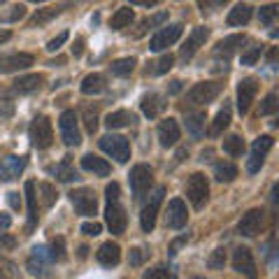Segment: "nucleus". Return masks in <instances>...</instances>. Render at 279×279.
Here are the masks:
<instances>
[{
    "label": "nucleus",
    "instance_id": "obj_1",
    "mask_svg": "<svg viewBox=\"0 0 279 279\" xmlns=\"http://www.w3.org/2000/svg\"><path fill=\"white\" fill-rule=\"evenodd\" d=\"M105 198H107V207H105V221H107V228L114 235H123L128 226V216L126 209L121 205V186L116 181L105 186Z\"/></svg>",
    "mask_w": 279,
    "mask_h": 279
},
{
    "label": "nucleus",
    "instance_id": "obj_2",
    "mask_svg": "<svg viewBox=\"0 0 279 279\" xmlns=\"http://www.w3.org/2000/svg\"><path fill=\"white\" fill-rule=\"evenodd\" d=\"M28 137H30V144L35 149H49L54 142V128H51V121L47 116H35L30 128H28Z\"/></svg>",
    "mask_w": 279,
    "mask_h": 279
},
{
    "label": "nucleus",
    "instance_id": "obj_3",
    "mask_svg": "<svg viewBox=\"0 0 279 279\" xmlns=\"http://www.w3.org/2000/svg\"><path fill=\"white\" fill-rule=\"evenodd\" d=\"M186 198L191 200V205L196 209H203L205 203L209 198V184H207V177L203 172H193L186 181Z\"/></svg>",
    "mask_w": 279,
    "mask_h": 279
},
{
    "label": "nucleus",
    "instance_id": "obj_4",
    "mask_svg": "<svg viewBox=\"0 0 279 279\" xmlns=\"http://www.w3.org/2000/svg\"><path fill=\"white\" fill-rule=\"evenodd\" d=\"M221 93V82H200L186 93V105L191 107H200V105L212 103Z\"/></svg>",
    "mask_w": 279,
    "mask_h": 279
},
{
    "label": "nucleus",
    "instance_id": "obj_5",
    "mask_svg": "<svg viewBox=\"0 0 279 279\" xmlns=\"http://www.w3.org/2000/svg\"><path fill=\"white\" fill-rule=\"evenodd\" d=\"M98 147L105 153H110L112 159H116L119 163H126L131 159V144L123 135H103L98 140Z\"/></svg>",
    "mask_w": 279,
    "mask_h": 279
},
{
    "label": "nucleus",
    "instance_id": "obj_6",
    "mask_svg": "<svg viewBox=\"0 0 279 279\" xmlns=\"http://www.w3.org/2000/svg\"><path fill=\"white\" fill-rule=\"evenodd\" d=\"M274 147V140L270 135H261L254 140L252 144V156H249V161H246V172L249 175H256L258 170H261V165L265 163V156H268V151Z\"/></svg>",
    "mask_w": 279,
    "mask_h": 279
},
{
    "label": "nucleus",
    "instance_id": "obj_7",
    "mask_svg": "<svg viewBox=\"0 0 279 279\" xmlns=\"http://www.w3.org/2000/svg\"><path fill=\"white\" fill-rule=\"evenodd\" d=\"M128 181H131L133 196H135V198H142L144 193L149 191V186H151V181H153V170L149 168L147 163L133 165L131 175H128Z\"/></svg>",
    "mask_w": 279,
    "mask_h": 279
},
{
    "label": "nucleus",
    "instance_id": "obj_8",
    "mask_svg": "<svg viewBox=\"0 0 279 279\" xmlns=\"http://www.w3.org/2000/svg\"><path fill=\"white\" fill-rule=\"evenodd\" d=\"M58 126H60V137L68 147H77L82 142V131H79V121H77V114L72 110H66L58 119Z\"/></svg>",
    "mask_w": 279,
    "mask_h": 279
},
{
    "label": "nucleus",
    "instance_id": "obj_9",
    "mask_svg": "<svg viewBox=\"0 0 279 279\" xmlns=\"http://www.w3.org/2000/svg\"><path fill=\"white\" fill-rule=\"evenodd\" d=\"M70 200H72V205H75L77 214H82V216H93V214L98 212V200H96L93 189L79 186V189H75V191L70 193Z\"/></svg>",
    "mask_w": 279,
    "mask_h": 279
},
{
    "label": "nucleus",
    "instance_id": "obj_10",
    "mask_svg": "<svg viewBox=\"0 0 279 279\" xmlns=\"http://www.w3.org/2000/svg\"><path fill=\"white\" fill-rule=\"evenodd\" d=\"M163 196H165V186H159L153 196L149 198V203L144 205L142 214H140V224H142V230L144 233H151L153 226H156V216H159V209H161V203H163Z\"/></svg>",
    "mask_w": 279,
    "mask_h": 279
},
{
    "label": "nucleus",
    "instance_id": "obj_11",
    "mask_svg": "<svg viewBox=\"0 0 279 279\" xmlns=\"http://www.w3.org/2000/svg\"><path fill=\"white\" fill-rule=\"evenodd\" d=\"M181 33H184V26H181V23H170V26L161 28L159 33L153 35L151 42H149V49H151V51L168 49V47H172V44L181 38Z\"/></svg>",
    "mask_w": 279,
    "mask_h": 279
},
{
    "label": "nucleus",
    "instance_id": "obj_12",
    "mask_svg": "<svg viewBox=\"0 0 279 279\" xmlns=\"http://www.w3.org/2000/svg\"><path fill=\"white\" fill-rule=\"evenodd\" d=\"M49 265H51L49 249L44 244L33 246V254H30V258H28V263H26L28 272L33 274V277H47V274H49Z\"/></svg>",
    "mask_w": 279,
    "mask_h": 279
},
{
    "label": "nucleus",
    "instance_id": "obj_13",
    "mask_svg": "<svg viewBox=\"0 0 279 279\" xmlns=\"http://www.w3.org/2000/svg\"><path fill=\"white\" fill-rule=\"evenodd\" d=\"M256 93H258V79L256 77H244V79L237 84V112H240L242 116L249 112L254 98H256Z\"/></svg>",
    "mask_w": 279,
    "mask_h": 279
},
{
    "label": "nucleus",
    "instance_id": "obj_14",
    "mask_svg": "<svg viewBox=\"0 0 279 279\" xmlns=\"http://www.w3.org/2000/svg\"><path fill=\"white\" fill-rule=\"evenodd\" d=\"M233 268L235 272L244 274L246 279H256V261H254V254L252 249H246V246H237L235 252H233Z\"/></svg>",
    "mask_w": 279,
    "mask_h": 279
},
{
    "label": "nucleus",
    "instance_id": "obj_15",
    "mask_svg": "<svg viewBox=\"0 0 279 279\" xmlns=\"http://www.w3.org/2000/svg\"><path fill=\"white\" fill-rule=\"evenodd\" d=\"M33 56L23 54V51H14V54H3L0 56V75H10V72H19L33 66Z\"/></svg>",
    "mask_w": 279,
    "mask_h": 279
},
{
    "label": "nucleus",
    "instance_id": "obj_16",
    "mask_svg": "<svg viewBox=\"0 0 279 279\" xmlns=\"http://www.w3.org/2000/svg\"><path fill=\"white\" fill-rule=\"evenodd\" d=\"M263 209L261 207H254V209H249L246 214H242V219H240V224H237V230H240V235H244V237H256L258 233H261V228H263Z\"/></svg>",
    "mask_w": 279,
    "mask_h": 279
},
{
    "label": "nucleus",
    "instance_id": "obj_17",
    "mask_svg": "<svg viewBox=\"0 0 279 279\" xmlns=\"http://www.w3.org/2000/svg\"><path fill=\"white\" fill-rule=\"evenodd\" d=\"M186 221H189V212H186V205L181 198H172L168 203V212H165V226L168 228H184Z\"/></svg>",
    "mask_w": 279,
    "mask_h": 279
},
{
    "label": "nucleus",
    "instance_id": "obj_18",
    "mask_svg": "<svg viewBox=\"0 0 279 279\" xmlns=\"http://www.w3.org/2000/svg\"><path fill=\"white\" fill-rule=\"evenodd\" d=\"M156 135H159V142L161 147H175L177 140L181 137V131H179V123L175 119H163L156 128Z\"/></svg>",
    "mask_w": 279,
    "mask_h": 279
},
{
    "label": "nucleus",
    "instance_id": "obj_19",
    "mask_svg": "<svg viewBox=\"0 0 279 279\" xmlns=\"http://www.w3.org/2000/svg\"><path fill=\"white\" fill-rule=\"evenodd\" d=\"M26 168L23 156H5L0 159V181H14Z\"/></svg>",
    "mask_w": 279,
    "mask_h": 279
},
{
    "label": "nucleus",
    "instance_id": "obj_20",
    "mask_svg": "<svg viewBox=\"0 0 279 279\" xmlns=\"http://www.w3.org/2000/svg\"><path fill=\"white\" fill-rule=\"evenodd\" d=\"M207 38H209V28H205V26L193 28L191 35H189V40H186V44L181 47V58H184V60L191 58V56L196 54V51L200 49V47H205Z\"/></svg>",
    "mask_w": 279,
    "mask_h": 279
},
{
    "label": "nucleus",
    "instance_id": "obj_21",
    "mask_svg": "<svg viewBox=\"0 0 279 279\" xmlns=\"http://www.w3.org/2000/svg\"><path fill=\"white\" fill-rule=\"evenodd\" d=\"M244 42H246L244 35H228V38H224L221 42H216V47H214V58L228 60L230 56L237 54V49H240Z\"/></svg>",
    "mask_w": 279,
    "mask_h": 279
},
{
    "label": "nucleus",
    "instance_id": "obj_22",
    "mask_svg": "<svg viewBox=\"0 0 279 279\" xmlns=\"http://www.w3.org/2000/svg\"><path fill=\"white\" fill-rule=\"evenodd\" d=\"M96 258H98V263L105 265V268H114V265L121 263V246L112 240L105 242V244H100L98 252H96Z\"/></svg>",
    "mask_w": 279,
    "mask_h": 279
},
{
    "label": "nucleus",
    "instance_id": "obj_23",
    "mask_svg": "<svg viewBox=\"0 0 279 279\" xmlns=\"http://www.w3.org/2000/svg\"><path fill=\"white\" fill-rule=\"evenodd\" d=\"M140 107H142V112H144L147 119H156V116L168 107V103H165V98L163 96H159V93H147V96L142 98V103H140Z\"/></svg>",
    "mask_w": 279,
    "mask_h": 279
},
{
    "label": "nucleus",
    "instance_id": "obj_24",
    "mask_svg": "<svg viewBox=\"0 0 279 279\" xmlns=\"http://www.w3.org/2000/svg\"><path fill=\"white\" fill-rule=\"evenodd\" d=\"M82 168L88 170V172H93V175L98 177H107L112 172L110 163L105 159H98V156H93V153H86V156H82Z\"/></svg>",
    "mask_w": 279,
    "mask_h": 279
},
{
    "label": "nucleus",
    "instance_id": "obj_25",
    "mask_svg": "<svg viewBox=\"0 0 279 279\" xmlns=\"http://www.w3.org/2000/svg\"><path fill=\"white\" fill-rule=\"evenodd\" d=\"M252 14H254V7L249 3H240V5H235L228 12L226 21H228V26H244V23H249Z\"/></svg>",
    "mask_w": 279,
    "mask_h": 279
},
{
    "label": "nucleus",
    "instance_id": "obj_26",
    "mask_svg": "<svg viewBox=\"0 0 279 279\" xmlns=\"http://www.w3.org/2000/svg\"><path fill=\"white\" fill-rule=\"evenodd\" d=\"M26 200H28V233L38 226V196H35V181H26Z\"/></svg>",
    "mask_w": 279,
    "mask_h": 279
},
{
    "label": "nucleus",
    "instance_id": "obj_27",
    "mask_svg": "<svg viewBox=\"0 0 279 279\" xmlns=\"http://www.w3.org/2000/svg\"><path fill=\"white\" fill-rule=\"evenodd\" d=\"M60 10H63V5H49V7H42V10H38L33 14V17L28 19V26L35 28V26H44V23H49L51 19H56L60 14Z\"/></svg>",
    "mask_w": 279,
    "mask_h": 279
},
{
    "label": "nucleus",
    "instance_id": "obj_28",
    "mask_svg": "<svg viewBox=\"0 0 279 279\" xmlns=\"http://www.w3.org/2000/svg\"><path fill=\"white\" fill-rule=\"evenodd\" d=\"M186 131L191 133L193 137H203L205 133V121H207V116H205L203 110L198 112H186Z\"/></svg>",
    "mask_w": 279,
    "mask_h": 279
},
{
    "label": "nucleus",
    "instance_id": "obj_29",
    "mask_svg": "<svg viewBox=\"0 0 279 279\" xmlns=\"http://www.w3.org/2000/svg\"><path fill=\"white\" fill-rule=\"evenodd\" d=\"M42 82H44L42 75H23L12 84V91L14 93H33V91H38Z\"/></svg>",
    "mask_w": 279,
    "mask_h": 279
},
{
    "label": "nucleus",
    "instance_id": "obj_30",
    "mask_svg": "<svg viewBox=\"0 0 279 279\" xmlns=\"http://www.w3.org/2000/svg\"><path fill=\"white\" fill-rule=\"evenodd\" d=\"M82 93L84 96H96V93H103L107 88V82H105V77L100 72H93V75H86L82 82Z\"/></svg>",
    "mask_w": 279,
    "mask_h": 279
},
{
    "label": "nucleus",
    "instance_id": "obj_31",
    "mask_svg": "<svg viewBox=\"0 0 279 279\" xmlns=\"http://www.w3.org/2000/svg\"><path fill=\"white\" fill-rule=\"evenodd\" d=\"M131 123H135V114L128 110H116V112H110L107 114V119H105V126L110 128V131H114V128H123V126H131Z\"/></svg>",
    "mask_w": 279,
    "mask_h": 279
},
{
    "label": "nucleus",
    "instance_id": "obj_32",
    "mask_svg": "<svg viewBox=\"0 0 279 279\" xmlns=\"http://www.w3.org/2000/svg\"><path fill=\"white\" fill-rule=\"evenodd\" d=\"M228 126H230V105H224V110H219V114L214 116V121H212V126H209L207 135L209 137H219Z\"/></svg>",
    "mask_w": 279,
    "mask_h": 279
},
{
    "label": "nucleus",
    "instance_id": "obj_33",
    "mask_svg": "<svg viewBox=\"0 0 279 279\" xmlns=\"http://www.w3.org/2000/svg\"><path fill=\"white\" fill-rule=\"evenodd\" d=\"M49 172H51V175H56V179H58V181H66V184H68V181L79 179V175H77V170L70 165V159H68V156L60 161L58 165L49 168Z\"/></svg>",
    "mask_w": 279,
    "mask_h": 279
},
{
    "label": "nucleus",
    "instance_id": "obj_34",
    "mask_svg": "<svg viewBox=\"0 0 279 279\" xmlns=\"http://www.w3.org/2000/svg\"><path fill=\"white\" fill-rule=\"evenodd\" d=\"M214 177L221 184H230L237 177V168L233 163H228V161H219V163H214Z\"/></svg>",
    "mask_w": 279,
    "mask_h": 279
},
{
    "label": "nucleus",
    "instance_id": "obj_35",
    "mask_svg": "<svg viewBox=\"0 0 279 279\" xmlns=\"http://www.w3.org/2000/svg\"><path fill=\"white\" fill-rule=\"evenodd\" d=\"M133 19H135V14H133L131 7H121V10H116L114 17H112L110 26H112V30H121V28H128V26H131Z\"/></svg>",
    "mask_w": 279,
    "mask_h": 279
},
{
    "label": "nucleus",
    "instance_id": "obj_36",
    "mask_svg": "<svg viewBox=\"0 0 279 279\" xmlns=\"http://www.w3.org/2000/svg\"><path fill=\"white\" fill-rule=\"evenodd\" d=\"M224 151L228 153V156H233V159L242 156V153H244V140H242L240 135H228L224 140Z\"/></svg>",
    "mask_w": 279,
    "mask_h": 279
},
{
    "label": "nucleus",
    "instance_id": "obj_37",
    "mask_svg": "<svg viewBox=\"0 0 279 279\" xmlns=\"http://www.w3.org/2000/svg\"><path fill=\"white\" fill-rule=\"evenodd\" d=\"M110 70H112V75H116V77H128L133 70H135V58L128 56V58L114 60V63L110 66Z\"/></svg>",
    "mask_w": 279,
    "mask_h": 279
},
{
    "label": "nucleus",
    "instance_id": "obj_38",
    "mask_svg": "<svg viewBox=\"0 0 279 279\" xmlns=\"http://www.w3.org/2000/svg\"><path fill=\"white\" fill-rule=\"evenodd\" d=\"M40 193H42V205H44V207H54L56 200H58V191H56V186L49 184V181H42V184H40Z\"/></svg>",
    "mask_w": 279,
    "mask_h": 279
},
{
    "label": "nucleus",
    "instance_id": "obj_39",
    "mask_svg": "<svg viewBox=\"0 0 279 279\" xmlns=\"http://www.w3.org/2000/svg\"><path fill=\"white\" fill-rule=\"evenodd\" d=\"M279 110V103H277V93H268L265 98H263L261 103V110H258V114L261 116H268V114H274V112Z\"/></svg>",
    "mask_w": 279,
    "mask_h": 279
},
{
    "label": "nucleus",
    "instance_id": "obj_40",
    "mask_svg": "<svg viewBox=\"0 0 279 279\" xmlns=\"http://www.w3.org/2000/svg\"><path fill=\"white\" fill-rule=\"evenodd\" d=\"M277 10H279V7L274 5V3H270V5H263L261 10H258V19H261L263 26H270V23L277 19Z\"/></svg>",
    "mask_w": 279,
    "mask_h": 279
},
{
    "label": "nucleus",
    "instance_id": "obj_41",
    "mask_svg": "<svg viewBox=\"0 0 279 279\" xmlns=\"http://www.w3.org/2000/svg\"><path fill=\"white\" fill-rule=\"evenodd\" d=\"M142 279H177L175 272L170 268H165V265H159V268H151L147 270V272L142 274Z\"/></svg>",
    "mask_w": 279,
    "mask_h": 279
},
{
    "label": "nucleus",
    "instance_id": "obj_42",
    "mask_svg": "<svg viewBox=\"0 0 279 279\" xmlns=\"http://www.w3.org/2000/svg\"><path fill=\"white\" fill-rule=\"evenodd\" d=\"M51 261H66L68 254H66V237H56L51 242Z\"/></svg>",
    "mask_w": 279,
    "mask_h": 279
},
{
    "label": "nucleus",
    "instance_id": "obj_43",
    "mask_svg": "<svg viewBox=\"0 0 279 279\" xmlns=\"http://www.w3.org/2000/svg\"><path fill=\"white\" fill-rule=\"evenodd\" d=\"M261 51H263V44H252V47L242 54V66H254V63L261 58Z\"/></svg>",
    "mask_w": 279,
    "mask_h": 279
},
{
    "label": "nucleus",
    "instance_id": "obj_44",
    "mask_svg": "<svg viewBox=\"0 0 279 279\" xmlns=\"http://www.w3.org/2000/svg\"><path fill=\"white\" fill-rule=\"evenodd\" d=\"M226 265V252L224 249H214L212 256L207 258V268L209 270H224Z\"/></svg>",
    "mask_w": 279,
    "mask_h": 279
},
{
    "label": "nucleus",
    "instance_id": "obj_45",
    "mask_svg": "<svg viewBox=\"0 0 279 279\" xmlns=\"http://www.w3.org/2000/svg\"><path fill=\"white\" fill-rule=\"evenodd\" d=\"M84 126H86V131L91 133H96V128H98V114H96V110H91V107H86L84 110Z\"/></svg>",
    "mask_w": 279,
    "mask_h": 279
},
{
    "label": "nucleus",
    "instance_id": "obj_46",
    "mask_svg": "<svg viewBox=\"0 0 279 279\" xmlns=\"http://www.w3.org/2000/svg\"><path fill=\"white\" fill-rule=\"evenodd\" d=\"M172 63H175V56H172V54H165L163 58L156 63V68H153V75H165V72L172 68Z\"/></svg>",
    "mask_w": 279,
    "mask_h": 279
},
{
    "label": "nucleus",
    "instance_id": "obj_47",
    "mask_svg": "<svg viewBox=\"0 0 279 279\" xmlns=\"http://www.w3.org/2000/svg\"><path fill=\"white\" fill-rule=\"evenodd\" d=\"M147 256L149 254L144 252V249H140V246H135V249H131V254H128V263H131V265H142L144 261H147Z\"/></svg>",
    "mask_w": 279,
    "mask_h": 279
},
{
    "label": "nucleus",
    "instance_id": "obj_48",
    "mask_svg": "<svg viewBox=\"0 0 279 279\" xmlns=\"http://www.w3.org/2000/svg\"><path fill=\"white\" fill-rule=\"evenodd\" d=\"M66 40H68V30H63L60 35H56L54 40H49V44H47V51H58L63 44H66Z\"/></svg>",
    "mask_w": 279,
    "mask_h": 279
},
{
    "label": "nucleus",
    "instance_id": "obj_49",
    "mask_svg": "<svg viewBox=\"0 0 279 279\" xmlns=\"http://www.w3.org/2000/svg\"><path fill=\"white\" fill-rule=\"evenodd\" d=\"M100 230H103V226H100L98 221H86V224L82 226V233L84 235H91V237L100 235Z\"/></svg>",
    "mask_w": 279,
    "mask_h": 279
},
{
    "label": "nucleus",
    "instance_id": "obj_50",
    "mask_svg": "<svg viewBox=\"0 0 279 279\" xmlns=\"http://www.w3.org/2000/svg\"><path fill=\"white\" fill-rule=\"evenodd\" d=\"M23 14H26V5H14L5 19L7 21H19V19H23Z\"/></svg>",
    "mask_w": 279,
    "mask_h": 279
},
{
    "label": "nucleus",
    "instance_id": "obj_51",
    "mask_svg": "<svg viewBox=\"0 0 279 279\" xmlns=\"http://www.w3.org/2000/svg\"><path fill=\"white\" fill-rule=\"evenodd\" d=\"M7 203H10L12 209H21V198H19L17 191H10V193H7Z\"/></svg>",
    "mask_w": 279,
    "mask_h": 279
},
{
    "label": "nucleus",
    "instance_id": "obj_52",
    "mask_svg": "<svg viewBox=\"0 0 279 279\" xmlns=\"http://www.w3.org/2000/svg\"><path fill=\"white\" fill-rule=\"evenodd\" d=\"M82 54H84V38L79 35V38L75 40V44H72V56H75V58H79Z\"/></svg>",
    "mask_w": 279,
    "mask_h": 279
},
{
    "label": "nucleus",
    "instance_id": "obj_53",
    "mask_svg": "<svg viewBox=\"0 0 279 279\" xmlns=\"http://www.w3.org/2000/svg\"><path fill=\"white\" fill-rule=\"evenodd\" d=\"M186 240H189V235H181L179 240H175V242H172V244H170V256H175V254H177V249H179V246L184 244Z\"/></svg>",
    "mask_w": 279,
    "mask_h": 279
},
{
    "label": "nucleus",
    "instance_id": "obj_54",
    "mask_svg": "<svg viewBox=\"0 0 279 279\" xmlns=\"http://www.w3.org/2000/svg\"><path fill=\"white\" fill-rule=\"evenodd\" d=\"M0 244L7 246V249H12V246L17 244V240H14V237H10V235H3V237H0Z\"/></svg>",
    "mask_w": 279,
    "mask_h": 279
},
{
    "label": "nucleus",
    "instance_id": "obj_55",
    "mask_svg": "<svg viewBox=\"0 0 279 279\" xmlns=\"http://www.w3.org/2000/svg\"><path fill=\"white\" fill-rule=\"evenodd\" d=\"M10 224H12L10 214H0V228H3V230H5V228H10Z\"/></svg>",
    "mask_w": 279,
    "mask_h": 279
},
{
    "label": "nucleus",
    "instance_id": "obj_56",
    "mask_svg": "<svg viewBox=\"0 0 279 279\" xmlns=\"http://www.w3.org/2000/svg\"><path fill=\"white\" fill-rule=\"evenodd\" d=\"M133 5H144V7H153L156 0H133Z\"/></svg>",
    "mask_w": 279,
    "mask_h": 279
},
{
    "label": "nucleus",
    "instance_id": "obj_57",
    "mask_svg": "<svg viewBox=\"0 0 279 279\" xmlns=\"http://www.w3.org/2000/svg\"><path fill=\"white\" fill-rule=\"evenodd\" d=\"M12 38V33H10V30H0V44H3V42H7V40H10Z\"/></svg>",
    "mask_w": 279,
    "mask_h": 279
},
{
    "label": "nucleus",
    "instance_id": "obj_58",
    "mask_svg": "<svg viewBox=\"0 0 279 279\" xmlns=\"http://www.w3.org/2000/svg\"><path fill=\"white\" fill-rule=\"evenodd\" d=\"M86 256H88V246H86V244H82V246H79V258L84 261Z\"/></svg>",
    "mask_w": 279,
    "mask_h": 279
},
{
    "label": "nucleus",
    "instance_id": "obj_59",
    "mask_svg": "<svg viewBox=\"0 0 279 279\" xmlns=\"http://www.w3.org/2000/svg\"><path fill=\"white\" fill-rule=\"evenodd\" d=\"M181 91V82H172V86H170V93H179Z\"/></svg>",
    "mask_w": 279,
    "mask_h": 279
},
{
    "label": "nucleus",
    "instance_id": "obj_60",
    "mask_svg": "<svg viewBox=\"0 0 279 279\" xmlns=\"http://www.w3.org/2000/svg\"><path fill=\"white\" fill-rule=\"evenodd\" d=\"M274 56H277V51H274V49H270V54H268V58H270V63H274Z\"/></svg>",
    "mask_w": 279,
    "mask_h": 279
},
{
    "label": "nucleus",
    "instance_id": "obj_61",
    "mask_svg": "<svg viewBox=\"0 0 279 279\" xmlns=\"http://www.w3.org/2000/svg\"><path fill=\"white\" fill-rule=\"evenodd\" d=\"M0 279H10V277H7V272H5V270H0Z\"/></svg>",
    "mask_w": 279,
    "mask_h": 279
}]
</instances>
